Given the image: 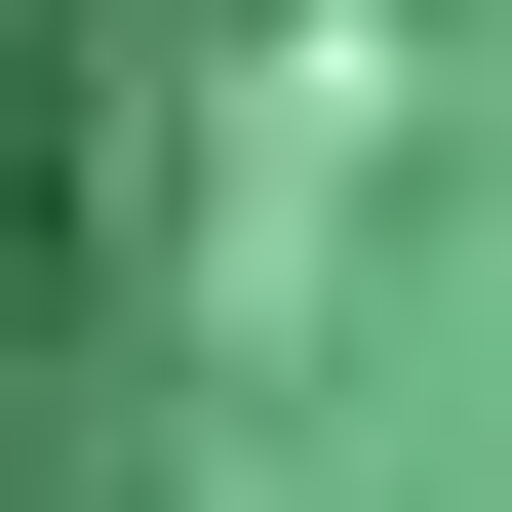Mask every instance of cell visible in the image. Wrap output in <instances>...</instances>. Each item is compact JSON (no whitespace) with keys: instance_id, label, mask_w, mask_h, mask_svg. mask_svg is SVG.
Returning <instances> with one entry per match:
<instances>
[{"instance_id":"1","label":"cell","mask_w":512,"mask_h":512,"mask_svg":"<svg viewBox=\"0 0 512 512\" xmlns=\"http://www.w3.org/2000/svg\"><path fill=\"white\" fill-rule=\"evenodd\" d=\"M0 512H158V40L0 0Z\"/></svg>"}]
</instances>
